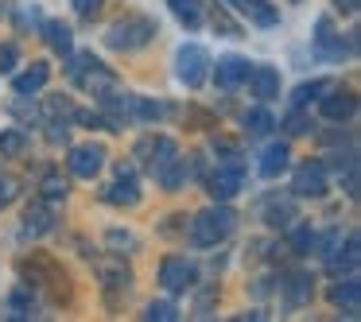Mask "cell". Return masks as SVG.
<instances>
[{
	"mask_svg": "<svg viewBox=\"0 0 361 322\" xmlns=\"http://www.w3.org/2000/svg\"><path fill=\"white\" fill-rule=\"evenodd\" d=\"M237 225V213L226 210V206H214V210H202L195 221H190V244L195 249H210V244L226 241Z\"/></svg>",
	"mask_w": 361,
	"mask_h": 322,
	"instance_id": "1",
	"label": "cell"
},
{
	"mask_svg": "<svg viewBox=\"0 0 361 322\" xmlns=\"http://www.w3.org/2000/svg\"><path fill=\"white\" fill-rule=\"evenodd\" d=\"M152 35H156V24H152V20H125V24L109 27L105 43H109L113 51H140Z\"/></svg>",
	"mask_w": 361,
	"mask_h": 322,
	"instance_id": "2",
	"label": "cell"
},
{
	"mask_svg": "<svg viewBox=\"0 0 361 322\" xmlns=\"http://www.w3.org/2000/svg\"><path fill=\"white\" fill-rule=\"evenodd\" d=\"M175 66H179V82L190 89H198L206 82V66H210V55H206L202 47H195V43H187V47H179V55H175Z\"/></svg>",
	"mask_w": 361,
	"mask_h": 322,
	"instance_id": "3",
	"label": "cell"
},
{
	"mask_svg": "<svg viewBox=\"0 0 361 322\" xmlns=\"http://www.w3.org/2000/svg\"><path fill=\"white\" fill-rule=\"evenodd\" d=\"M291 190H295L299 198H322V194H326V167H322L319 159L303 163V167L295 171V182H291Z\"/></svg>",
	"mask_w": 361,
	"mask_h": 322,
	"instance_id": "4",
	"label": "cell"
},
{
	"mask_svg": "<svg viewBox=\"0 0 361 322\" xmlns=\"http://www.w3.org/2000/svg\"><path fill=\"white\" fill-rule=\"evenodd\" d=\"M71 171L78 175V179H94L97 171H102L105 163V148L102 144H78V148H71Z\"/></svg>",
	"mask_w": 361,
	"mask_h": 322,
	"instance_id": "5",
	"label": "cell"
},
{
	"mask_svg": "<svg viewBox=\"0 0 361 322\" xmlns=\"http://www.w3.org/2000/svg\"><path fill=\"white\" fill-rule=\"evenodd\" d=\"M159 283L167 291H187L195 283V264L187 256H167L164 268H159Z\"/></svg>",
	"mask_w": 361,
	"mask_h": 322,
	"instance_id": "6",
	"label": "cell"
},
{
	"mask_svg": "<svg viewBox=\"0 0 361 322\" xmlns=\"http://www.w3.org/2000/svg\"><path fill=\"white\" fill-rule=\"evenodd\" d=\"M245 82L252 86V97H260V101H272L280 94V70L276 66H252Z\"/></svg>",
	"mask_w": 361,
	"mask_h": 322,
	"instance_id": "7",
	"label": "cell"
},
{
	"mask_svg": "<svg viewBox=\"0 0 361 322\" xmlns=\"http://www.w3.org/2000/svg\"><path fill=\"white\" fill-rule=\"evenodd\" d=\"M249 70H252L249 58H241V55H226V58L218 63V86H221V89H237L245 78H249Z\"/></svg>",
	"mask_w": 361,
	"mask_h": 322,
	"instance_id": "8",
	"label": "cell"
},
{
	"mask_svg": "<svg viewBox=\"0 0 361 322\" xmlns=\"http://www.w3.org/2000/svg\"><path fill=\"white\" fill-rule=\"evenodd\" d=\"M226 4H229L233 12H241L245 20L260 24V27H272L276 20H280V16H276V8L268 4V0H226Z\"/></svg>",
	"mask_w": 361,
	"mask_h": 322,
	"instance_id": "9",
	"label": "cell"
},
{
	"mask_svg": "<svg viewBox=\"0 0 361 322\" xmlns=\"http://www.w3.org/2000/svg\"><path fill=\"white\" fill-rule=\"evenodd\" d=\"M241 167L237 163H229V167H218V171H214V179H210V194L218 198V202H226V198H233L237 190H241Z\"/></svg>",
	"mask_w": 361,
	"mask_h": 322,
	"instance_id": "10",
	"label": "cell"
},
{
	"mask_svg": "<svg viewBox=\"0 0 361 322\" xmlns=\"http://www.w3.org/2000/svg\"><path fill=\"white\" fill-rule=\"evenodd\" d=\"M109 202H117V206H136L140 202V182H136V175L128 171V167H121L117 171V182L109 187Z\"/></svg>",
	"mask_w": 361,
	"mask_h": 322,
	"instance_id": "11",
	"label": "cell"
},
{
	"mask_svg": "<svg viewBox=\"0 0 361 322\" xmlns=\"http://www.w3.org/2000/svg\"><path fill=\"white\" fill-rule=\"evenodd\" d=\"M47 78H51V66H47V63H32V70L16 74V82H12V89H16L20 97H27V94H39V89L47 86Z\"/></svg>",
	"mask_w": 361,
	"mask_h": 322,
	"instance_id": "12",
	"label": "cell"
},
{
	"mask_svg": "<svg viewBox=\"0 0 361 322\" xmlns=\"http://www.w3.org/2000/svg\"><path fill=\"white\" fill-rule=\"evenodd\" d=\"M288 144H268L264 151H260V163H257V171L264 175V179H276L280 171H288Z\"/></svg>",
	"mask_w": 361,
	"mask_h": 322,
	"instance_id": "13",
	"label": "cell"
},
{
	"mask_svg": "<svg viewBox=\"0 0 361 322\" xmlns=\"http://www.w3.org/2000/svg\"><path fill=\"white\" fill-rule=\"evenodd\" d=\"M43 35H47L51 51H59V55H71L74 51V35L63 20H47V24H43Z\"/></svg>",
	"mask_w": 361,
	"mask_h": 322,
	"instance_id": "14",
	"label": "cell"
},
{
	"mask_svg": "<svg viewBox=\"0 0 361 322\" xmlns=\"http://www.w3.org/2000/svg\"><path fill=\"white\" fill-rule=\"evenodd\" d=\"M314 47H319L326 58H342V55H345V47H342V35H334V27H330V20H319V35H314Z\"/></svg>",
	"mask_w": 361,
	"mask_h": 322,
	"instance_id": "15",
	"label": "cell"
},
{
	"mask_svg": "<svg viewBox=\"0 0 361 322\" xmlns=\"http://www.w3.org/2000/svg\"><path fill=\"white\" fill-rule=\"evenodd\" d=\"M353 109H357V101H353L350 94H330V97H322V117H330V120L353 117Z\"/></svg>",
	"mask_w": 361,
	"mask_h": 322,
	"instance_id": "16",
	"label": "cell"
},
{
	"mask_svg": "<svg viewBox=\"0 0 361 322\" xmlns=\"http://www.w3.org/2000/svg\"><path fill=\"white\" fill-rule=\"evenodd\" d=\"M330 299H334L338 306H345L350 314H357V303H361V283L350 275V280H342L334 291H330Z\"/></svg>",
	"mask_w": 361,
	"mask_h": 322,
	"instance_id": "17",
	"label": "cell"
},
{
	"mask_svg": "<svg viewBox=\"0 0 361 322\" xmlns=\"http://www.w3.org/2000/svg\"><path fill=\"white\" fill-rule=\"evenodd\" d=\"M264 221L272 229H288L291 221H295V206L291 202H280V198H272V202L264 206Z\"/></svg>",
	"mask_w": 361,
	"mask_h": 322,
	"instance_id": "18",
	"label": "cell"
},
{
	"mask_svg": "<svg viewBox=\"0 0 361 322\" xmlns=\"http://www.w3.org/2000/svg\"><path fill=\"white\" fill-rule=\"evenodd\" d=\"M167 4H171V12H175V16H179L187 27H198V24H202V4H198V0H167Z\"/></svg>",
	"mask_w": 361,
	"mask_h": 322,
	"instance_id": "19",
	"label": "cell"
},
{
	"mask_svg": "<svg viewBox=\"0 0 361 322\" xmlns=\"http://www.w3.org/2000/svg\"><path fill=\"white\" fill-rule=\"evenodd\" d=\"M24 148H27L24 128H4V132H0V156H20Z\"/></svg>",
	"mask_w": 361,
	"mask_h": 322,
	"instance_id": "20",
	"label": "cell"
},
{
	"mask_svg": "<svg viewBox=\"0 0 361 322\" xmlns=\"http://www.w3.org/2000/svg\"><path fill=\"white\" fill-rule=\"evenodd\" d=\"M314 241H319V237H314L311 225H295V233H291V249H295L299 256H307V252L314 249Z\"/></svg>",
	"mask_w": 361,
	"mask_h": 322,
	"instance_id": "21",
	"label": "cell"
},
{
	"mask_svg": "<svg viewBox=\"0 0 361 322\" xmlns=\"http://www.w3.org/2000/svg\"><path fill=\"white\" fill-rule=\"evenodd\" d=\"M303 299H311V280H307V275H291L288 280V303L299 306Z\"/></svg>",
	"mask_w": 361,
	"mask_h": 322,
	"instance_id": "22",
	"label": "cell"
},
{
	"mask_svg": "<svg viewBox=\"0 0 361 322\" xmlns=\"http://www.w3.org/2000/svg\"><path fill=\"white\" fill-rule=\"evenodd\" d=\"M272 125H276V120L268 117L264 109H252V113H245V128H249V132H257V136H264Z\"/></svg>",
	"mask_w": 361,
	"mask_h": 322,
	"instance_id": "23",
	"label": "cell"
},
{
	"mask_svg": "<svg viewBox=\"0 0 361 322\" xmlns=\"http://www.w3.org/2000/svg\"><path fill=\"white\" fill-rule=\"evenodd\" d=\"M148 318H152V322H171V318H179V306L167 303V299H159V303H148Z\"/></svg>",
	"mask_w": 361,
	"mask_h": 322,
	"instance_id": "24",
	"label": "cell"
},
{
	"mask_svg": "<svg viewBox=\"0 0 361 322\" xmlns=\"http://www.w3.org/2000/svg\"><path fill=\"white\" fill-rule=\"evenodd\" d=\"M27 233H47L51 225H55V221H51V213L47 210H39V206H35V210H27Z\"/></svg>",
	"mask_w": 361,
	"mask_h": 322,
	"instance_id": "25",
	"label": "cell"
},
{
	"mask_svg": "<svg viewBox=\"0 0 361 322\" xmlns=\"http://www.w3.org/2000/svg\"><path fill=\"white\" fill-rule=\"evenodd\" d=\"M16 194H20V182L12 179V175H0V210L16 202Z\"/></svg>",
	"mask_w": 361,
	"mask_h": 322,
	"instance_id": "26",
	"label": "cell"
},
{
	"mask_svg": "<svg viewBox=\"0 0 361 322\" xmlns=\"http://www.w3.org/2000/svg\"><path fill=\"white\" fill-rule=\"evenodd\" d=\"M16 63H20V51H16V43H4V47H0V74L16 70Z\"/></svg>",
	"mask_w": 361,
	"mask_h": 322,
	"instance_id": "27",
	"label": "cell"
},
{
	"mask_svg": "<svg viewBox=\"0 0 361 322\" xmlns=\"http://www.w3.org/2000/svg\"><path fill=\"white\" fill-rule=\"evenodd\" d=\"M322 89H326V82H311V86H299L291 101H295V105H307V101H311L314 94H322Z\"/></svg>",
	"mask_w": 361,
	"mask_h": 322,
	"instance_id": "28",
	"label": "cell"
},
{
	"mask_svg": "<svg viewBox=\"0 0 361 322\" xmlns=\"http://www.w3.org/2000/svg\"><path fill=\"white\" fill-rule=\"evenodd\" d=\"M43 190H47L51 198H66V182L55 179V175H47V179H43Z\"/></svg>",
	"mask_w": 361,
	"mask_h": 322,
	"instance_id": "29",
	"label": "cell"
},
{
	"mask_svg": "<svg viewBox=\"0 0 361 322\" xmlns=\"http://www.w3.org/2000/svg\"><path fill=\"white\" fill-rule=\"evenodd\" d=\"M74 8H78V16H94L97 12V4H102V0H71Z\"/></svg>",
	"mask_w": 361,
	"mask_h": 322,
	"instance_id": "30",
	"label": "cell"
},
{
	"mask_svg": "<svg viewBox=\"0 0 361 322\" xmlns=\"http://www.w3.org/2000/svg\"><path fill=\"white\" fill-rule=\"evenodd\" d=\"M288 132H295V136H299V132H307V120L299 117V113H291V117H288Z\"/></svg>",
	"mask_w": 361,
	"mask_h": 322,
	"instance_id": "31",
	"label": "cell"
},
{
	"mask_svg": "<svg viewBox=\"0 0 361 322\" xmlns=\"http://www.w3.org/2000/svg\"><path fill=\"white\" fill-rule=\"evenodd\" d=\"M334 8L345 12V16H353V12H357V0H334Z\"/></svg>",
	"mask_w": 361,
	"mask_h": 322,
	"instance_id": "32",
	"label": "cell"
}]
</instances>
